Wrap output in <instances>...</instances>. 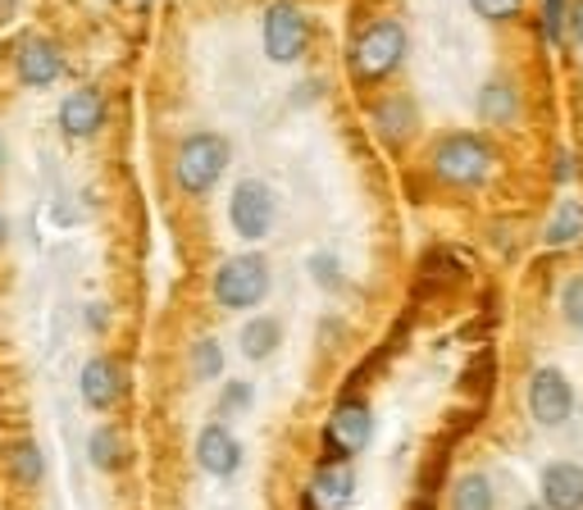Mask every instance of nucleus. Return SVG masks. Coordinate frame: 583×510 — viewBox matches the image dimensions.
Listing matches in <instances>:
<instances>
[{
    "instance_id": "1",
    "label": "nucleus",
    "mask_w": 583,
    "mask_h": 510,
    "mask_svg": "<svg viewBox=\"0 0 583 510\" xmlns=\"http://www.w3.org/2000/svg\"><path fill=\"white\" fill-rule=\"evenodd\" d=\"M228 160H233V146H228V137H219V133H192V137H183L179 150H173V183H179V192H187V196H206L223 178Z\"/></svg>"
},
{
    "instance_id": "2",
    "label": "nucleus",
    "mask_w": 583,
    "mask_h": 510,
    "mask_svg": "<svg viewBox=\"0 0 583 510\" xmlns=\"http://www.w3.org/2000/svg\"><path fill=\"white\" fill-rule=\"evenodd\" d=\"M405 60V28L397 19H378L351 46V73L356 83H384L388 73Z\"/></svg>"
},
{
    "instance_id": "3",
    "label": "nucleus",
    "mask_w": 583,
    "mask_h": 510,
    "mask_svg": "<svg viewBox=\"0 0 583 510\" xmlns=\"http://www.w3.org/2000/svg\"><path fill=\"white\" fill-rule=\"evenodd\" d=\"M493 169V146L474 133H447L434 146V173L447 187H478Z\"/></svg>"
},
{
    "instance_id": "4",
    "label": "nucleus",
    "mask_w": 583,
    "mask_h": 510,
    "mask_svg": "<svg viewBox=\"0 0 583 510\" xmlns=\"http://www.w3.org/2000/svg\"><path fill=\"white\" fill-rule=\"evenodd\" d=\"M269 260L265 255H233L223 260L215 274V301L223 311H256V305L269 296Z\"/></svg>"
},
{
    "instance_id": "5",
    "label": "nucleus",
    "mask_w": 583,
    "mask_h": 510,
    "mask_svg": "<svg viewBox=\"0 0 583 510\" xmlns=\"http://www.w3.org/2000/svg\"><path fill=\"white\" fill-rule=\"evenodd\" d=\"M274 219H278V196L269 183L260 178H242L228 196V223H233V233L242 242H260L274 233Z\"/></svg>"
},
{
    "instance_id": "6",
    "label": "nucleus",
    "mask_w": 583,
    "mask_h": 510,
    "mask_svg": "<svg viewBox=\"0 0 583 510\" xmlns=\"http://www.w3.org/2000/svg\"><path fill=\"white\" fill-rule=\"evenodd\" d=\"M311 46V19L296 0H274L265 10V56L274 64H296Z\"/></svg>"
},
{
    "instance_id": "7",
    "label": "nucleus",
    "mask_w": 583,
    "mask_h": 510,
    "mask_svg": "<svg viewBox=\"0 0 583 510\" xmlns=\"http://www.w3.org/2000/svg\"><path fill=\"white\" fill-rule=\"evenodd\" d=\"M529 415H534L538 428H561L570 424L574 415V388H570V378L561 369H534V378H529Z\"/></svg>"
},
{
    "instance_id": "8",
    "label": "nucleus",
    "mask_w": 583,
    "mask_h": 510,
    "mask_svg": "<svg viewBox=\"0 0 583 510\" xmlns=\"http://www.w3.org/2000/svg\"><path fill=\"white\" fill-rule=\"evenodd\" d=\"M196 465L210 478H233L242 470V442L233 438V428L223 420H215L196 433Z\"/></svg>"
},
{
    "instance_id": "9",
    "label": "nucleus",
    "mask_w": 583,
    "mask_h": 510,
    "mask_svg": "<svg viewBox=\"0 0 583 510\" xmlns=\"http://www.w3.org/2000/svg\"><path fill=\"white\" fill-rule=\"evenodd\" d=\"M14 73H19L23 87H50L64 73L60 46L46 41V37H28V41L19 46V56H14Z\"/></svg>"
},
{
    "instance_id": "10",
    "label": "nucleus",
    "mask_w": 583,
    "mask_h": 510,
    "mask_svg": "<svg viewBox=\"0 0 583 510\" xmlns=\"http://www.w3.org/2000/svg\"><path fill=\"white\" fill-rule=\"evenodd\" d=\"M369 433H374V420H369V405L365 401H342L338 411H333V420H328V442H333L342 456H351V451H365V442H369Z\"/></svg>"
},
{
    "instance_id": "11",
    "label": "nucleus",
    "mask_w": 583,
    "mask_h": 510,
    "mask_svg": "<svg viewBox=\"0 0 583 510\" xmlns=\"http://www.w3.org/2000/svg\"><path fill=\"white\" fill-rule=\"evenodd\" d=\"M543 506L547 510H583V465L574 461H551L538 478Z\"/></svg>"
},
{
    "instance_id": "12",
    "label": "nucleus",
    "mask_w": 583,
    "mask_h": 510,
    "mask_svg": "<svg viewBox=\"0 0 583 510\" xmlns=\"http://www.w3.org/2000/svg\"><path fill=\"white\" fill-rule=\"evenodd\" d=\"M100 123H106V100H100L96 87H78V92L64 96V106H60L64 137H92Z\"/></svg>"
},
{
    "instance_id": "13",
    "label": "nucleus",
    "mask_w": 583,
    "mask_h": 510,
    "mask_svg": "<svg viewBox=\"0 0 583 510\" xmlns=\"http://www.w3.org/2000/svg\"><path fill=\"white\" fill-rule=\"evenodd\" d=\"M78 388H83V401L92 405V411H110V405L119 401L123 392V374L114 361H106V355H92V361L83 365L78 374Z\"/></svg>"
},
{
    "instance_id": "14",
    "label": "nucleus",
    "mask_w": 583,
    "mask_h": 510,
    "mask_svg": "<svg viewBox=\"0 0 583 510\" xmlns=\"http://www.w3.org/2000/svg\"><path fill=\"white\" fill-rule=\"evenodd\" d=\"M311 497H315L319 510H347V501L356 497V474H351V465L347 461H324L315 470Z\"/></svg>"
},
{
    "instance_id": "15",
    "label": "nucleus",
    "mask_w": 583,
    "mask_h": 510,
    "mask_svg": "<svg viewBox=\"0 0 583 510\" xmlns=\"http://www.w3.org/2000/svg\"><path fill=\"white\" fill-rule=\"evenodd\" d=\"M415 100H405V96H388L384 106L374 110V127H378V137H384L388 146H401L405 137L415 133Z\"/></svg>"
},
{
    "instance_id": "16",
    "label": "nucleus",
    "mask_w": 583,
    "mask_h": 510,
    "mask_svg": "<svg viewBox=\"0 0 583 510\" xmlns=\"http://www.w3.org/2000/svg\"><path fill=\"white\" fill-rule=\"evenodd\" d=\"M515 114H520L515 83H506V78L484 83V92H478V119H488V123H515Z\"/></svg>"
},
{
    "instance_id": "17",
    "label": "nucleus",
    "mask_w": 583,
    "mask_h": 510,
    "mask_svg": "<svg viewBox=\"0 0 583 510\" xmlns=\"http://www.w3.org/2000/svg\"><path fill=\"white\" fill-rule=\"evenodd\" d=\"M278 347H283V324H278V319L256 315L242 328V355H246V361H269Z\"/></svg>"
},
{
    "instance_id": "18",
    "label": "nucleus",
    "mask_w": 583,
    "mask_h": 510,
    "mask_svg": "<svg viewBox=\"0 0 583 510\" xmlns=\"http://www.w3.org/2000/svg\"><path fill=\"white\" fill-rule=\"evenodd\" d=\"M451 510H497V493L488 474H461L451 488Z\"/></svg>"
},
{
    "instance_id": "19",
    "label": "nucleus",
    "mask_w": 583,
    "mask_h": 510,
    "mask_svg": "<svg viewBox=\"0 0 583 510\" xmlns=\"http://www.w3.org/2000/svg\"><path fill=\"white\" fill-rule=\"evenodd\" d=\"M10 474H14V483H23V488H37L41 474H46V461H41L37 442L23 438V442L10 447Z\"/></svg>"
},
{
    "instance_id": "20",
    "label": "nucleus",
    "mask_w": 583,
    "mask_h": 510,
    "mask_svg": "<svg viewBox=\"0 0 583 510\" xmlns=\"http://www.w3.org/2000/svg\"><path fill=\"white\" fill-rule=\"evenodd\" d=\"M87 456H92L96 470H119L123 465V438L114 428H96L92 442H87Z\"/></svg>"
},
{
    "instance_id": "21",
    "label": "nucleus",
    "mask_w": 583,
    "mask_h": 510,
    "mask_svg": "<svg viewBox=\"0 0 583 510\" xmlns=\"http://www.w3.org/2000/svg\"><path fill=\"white\" fill-rule=\"evenodd\" d=\"M192 374H196L201 382H210V378L223 374V347H219L215 338H201V342L192 347Z\"/></svg>"
},
{
    "instance_id": "22",
    "label": "nucleus",
    "mask_w": 583,
    "mask_h": 510,
    "mask_svg": "<svg viewBox=\"0 0 583 510\" xmlns=\"http://www.w3.org/2000/svg\"><path fill=\"white\" fill-rule=\"evenodd\" d=\"M579 233H583V215H579V206H566L561 215L551 219V228H547V242L551 246H570V242H579Z\"/></svg>"
},
{
    "instance_id": "23",
    "label": "nucleus",
    "mask_w": 583,
    "mask_h": 510,
    "mask_svg": "<svg viewBox=\"0 0 583 510\" xmlns=\"http://www.w3.org/2000/svg\"><path fill=\"white\" fill-rule=\"evenodd\" d=\"M561 315L574 333H583V274H574L570 283L561 288Z\"/></svg>"
},
{
    "instance_id": "24",
    "label": "nucleus",
    "mask_w": 583,
    "mask_h": 510,
    "mask_svg": "<svg viewBox=\"0 0 583 510\" xmlns=\"http://www.w3.org/2000/svg\"><path fill=\"white\" fill-rule=\"evenodd\" d=\"M251 401H256L251 382H223L219 388V415H242V411H251Z\"/></svg>"
},
{
    "instance_id": "25",
    "label": "nucleus",
    "mask_w": 583,
    "mask_h": 510,
    "mask_svg": "<svg viewBox=\"0 0 583 510\" xmlns=\"http://www.w3.org/2000/svg\"><path fill=\"white\" fill-rule=\"evenodd\" d=\"M524 0H470V10L484 19V23H511L520 14Z\"/></svg>"
},
{
    "instance_id": "26",
    "label": "nucleus",
    "mask_w": 583,
    "mask_h": 510,
    "mask_svg": "<svg viewBox=\"0 0 583 510\" xmlns=\"http://www.w3.org/2000/svg\"><path fill=\"white\" fill-rule=\"evenodd\" d=\"M561 23H566V0H547V5H543V33H547V41H561Z\"/></svg>"
},
{
    "instance_id": "27",
    "label": "nucleus",
    "mask_w": 583,
    "mask_h": 510,
    "mask_svg": "<svg viewBox=\"0 0 583 510\" xmlns=\"http://www.w3.org/2000/svg\"><path fill=\"white\" fill-rule=\"evenodd\" d=\"M570 33H574V41L583 46V0H574V10H570Z\"/></svg>"
},
{
    "instance_id": "28",
    "label": "nucleus",
    "mask_w": 583,
    "mask_h": 510,
    "mask_svg": "<svg viewBox=\"0 0 583 510\" xmlns=\"http://www.w3.org/2000/svg\"><path fill=\"white\" fill-rule=\"evenodd\" d=\"M5 242H10V219L0 215V246H5Z\"/></svg>"
},
{
    "instance_id": "29",
    "label": "nucleus",
    "mask_w": 583,
    "mask_h": 510,
    "mask_svg": "<svg viewBox=\"0 0 583 510\" xmlns=\"http://www.w3.org/2000/svg\"><path fill=\"white\" fill-rule=\"evenodd\" d=\"M0 169H5V146H0Z\"/></svg>"
},
{
    "instance_id": "30",
    "label": "nucleus",
    "mask_w": 583,
    "mask_h": 510,
    "mask_svg": "<svg viewBox=\"0 0 583 510\" xmlns=\"http://www.w3.org/2000/svg\"><path fill=\"white\" fill-rule=\"evenodd\" d=\"M524 510H547V506H524Z\"/></svg>"
}]
</instances>
